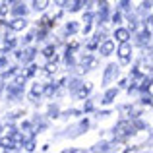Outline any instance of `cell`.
<instances>
[{
    "label": "cell",
    "instance_id": "obj_22",
    "mask_svg": "<svg viewBox=\"0 0 153 153\" xmlns=\"http://www.w3.org/2000/svg\"><path fill=\"white\" fill-rule=\"evenodd\" d=\"M45 70L49 72V74H52V72L56 70V66H54V64H47V66H45Z\"/></svg>",
    "mask_w": 153,
    "mask_h": 153
},
{
    "label": "cell",
    "instance_id": "obj_27",
    "mask_svg": "<svg viewBox=\"0 0 153 153\" xmlns=\"http://www.w3.org/2000/svg\"><path fill=\"white\" fill-rule=\"evenodd\" d=\"M35 70H37V68H35V66H31L29 70H27V76H33V74H35Z\"/></svg>",
    "mask_w": 153,
    "mask_h": 153
},
{
    "label": "cell",
    "instance_id": "obj_14",
    "mask_svg": "<svg viewBox=\"0 0 153 153\" xmlns=\"http://www.w3.org/2000/svg\"><path fill=\"white\" fill-rule=\"evenodd\" d=\"M43 54H45L47 58H52V56H54V47H47V49L43 51Z\"/></svg>",
    "mask_w": 153,
    "mask_h": 153
},
{
    "label": "cell",
    "instance_id": "obj_17",
    "mask_svg": "<svg viewBox=\"0 0 153 153\" xmlns=\"http://www.w3.org/2000/svg\"><path fill=\"white\" fill-rule=\"evenodd\" d=\"M149 85H151V79H149V78H146V79L142 82V89H143V91H146V89L149 91Z\"/></svg>",
    "mask_w": 153,
    "mask_h": 153
},
{
    "label": "cell",
    "instance_id": "obj_26",
    "mask_svg": "<svg viewBox=\"0 0 153 153\" xmlns=\"http://www.w3.org/2000/svg\"><path fill=\"white\" fill-rule=\"evenodd\" d=\"M14 45H16L14 39H6V47H14Z\"/></svg>",
    "mask_w": 153,
    "mask_h": 153
},
{
    "label": "cell",
    "instance_id": "obj_23",
    "mask_svg": "<svg viewBox=\"0 0 153 153\" xmlns=\"http://www.w3.org/2000/svg\"><path fill=\"white\" fill-rule=\"evenodd\" d=\"M79 87V79H74V82L70 83V89H78Z\"/></svg>",
    "mask_w": 153,
    "mask_h": 153
},
{
    "label": "cell",
    "instance_id": "obj_16",
    "mask_svg": "<svg viewBox=\"0 0 153 153\" xmlns=\"http://www.w3.org/2000/svg\"><path fill=\"white\" fill-rule=\"evenodd\" d=\"M79 8H82V0H74V2H72V6H70V10H79Z\"/></svg>",
    "mask_w": 153,
    "mask_h": 153
},
{
    "label": "cell",
    "instance_id": "obj_21",
    "mask_svg": "<svg viewBox=\"0 0 153 153\" xmlns=\"http://www.w3.org/2000/svg\"><path fill=\"white\" fill-rule=\"evenodd\" d=\"M33 56H35V49H29V51L25 52V60H31Z\"/></svg>",
    "mask_w": 153,
    "mask_h": 153
},
{
    "label": "cell",
    "instance_id": "obj_5",
    "mask_svg": "<svg viewBox=\"0 0 153 153\" xmlns=\"http://www.w3.org/2000/svg\"><path fill=\"white\" fill-rule=\"evenodd\" d=\"M116 39H118L120 43H124V41H128V37H130V31L128 29H116Z\"/></svg>",
    "mask_w": 153,
    "mask_h": 153
},
{
    "label": "cell",
    "instance_id": "obj_25",
    "mask_svg": "<svg viewBox=\"0 0 153 153\" xmlns=\"http://www.w3.org/2000/svg\"><path fill=\"white\" fill-rule=\"evenodd\" d=\"M33 147H35L33 142H27V143H25V149H27V151H33Z\"/></svg>",
    "mask_w": 153,
    "mask_h": 153
},
{
    "label": "cell",
    "instance_id": "obj_1",
    "mask_svg": "<svg viewBox=\"0 0 153 153\" xmlns=\"http://www.w3.org/2000/svg\"><path fill=\"white\" fill-rule=\"evenodd\" d=\"M130 134H134V126H130L128 122H120L118 126H116V136H130Z\"/></svg>",
    "mask_w": 153,
    "mask_h": 153
},
{
    "label": "cell",
    "instance_id": "obj_7",
    "mask_svg": "<svg viewBox=\"0 0 153 153\" xmlns=\"http://www.w3.org/2000/svg\"><path fill=\"white\" fill-rule=\"evenodd\" d=\"M83 66H85V70H89V68H95V66H97V60L91 58V56H85V58H83Z\"/></svg>",
    "mask_w": 153,
    "mask_h": 153
},
{
    "label": "cell",
    "instance_id": "obj_3",
    "mask_svg": "<svg viewBox=\"0 0 153 153\" xmlns=\"http://www.w3.org/2000/svg\"><path fill=\"white\" fill-rule=\"evenodd\" d=\"M112 51H114V43H112V41H105L103 45H101V54H103V56L111 54Z\"/></svg>",
    "mask_w": 153,
    "mask_h": 153
},
{
    "label": "cell",
    "instance_id": "obj_19",
    "mask_svg": "<svg viewBox=\"0 0 153 153\" xmlns=\"http://www.w3.org/2000/svg\"><path fill=\"white\" fill-rule=\"evenodd\" d=\"M25 83V76H18L16 78V85H23Z\"/></svg>",
    "mask_w": 153,
    "mask_h": 153
},
{
    "label": "cell",
    "instance_id": "obj_15",
    "mask_svg": "<svg viewBox=\"0 0 153 153\" xmlns=\"http://www.w3.org/2000/svg\"><path fill=\"white\" fill-rule=\"evenodd\" d=\"M25 10H27V8L23 6V4H18V6L14 8V14H25Z\"/></svg>",
    "mask_w": 153,
    "mask_h": 153
},
{
    "label": "cell",
    "instance_id": "obj_12",
    "mask_svg": "<svg viewBox=\"0 0 153 153\" xmlns=\"http://www.w3.org/2000/svg\"><path fill=\"white\" fill-rule=\"evenodd\" d=\"M89 91H91V85L87 83V87H82V89L78 91V97H85V95H89Z\"/></svg>",
    "mask_w": 153,
    "mask_h": 153
},
{
    "label": "cell",
    "instance_id": "obj_24",
    "mask_svg": "<svg viewBox=\"0 0 153 153\" xmlns=\"http://www.w3.org/2000/svg\"><path fill=\"white\" fill-rule=\"evenodd\" d=\"M19 114H23V111H14V112H10V118H16V116H19Z\"/></svg>",
    "mask_w": 153,
    "mask_h": 153
},
{
    "label": "cell",
    "instance_id": "obj_8",
    "mask_svg": "<svg viewBox=\"0 0 153 153\" xmlns=\"http://www.w3.org/2000/svg\"><path fill=\"white\" fill-rule=\"evenodd\" d=\"M47 4H49V0H33V8L35 10H45Z\"/></svg>",
    "mask_w": 153,
    "mask_h": 153
},
{
    "label": "cell",
    "instance_id": "obj_18",
    "mask_svg": "<svg viewBox=\"0 0 153 153\" xmlns=\"http://www.w3.org/2000/svg\"><path fill=\"white\" fill-rule=\"evenodd\" d=\"M49 116H51V118H56V116H58V108H56V107H51L49 108Z\"/></svg>",
    "mask_w": 153,
    "mask_h": 153
},
{
    "label": "cell",
    "instance_id": "obj_34",
    "mask_svg": "<svg viewBox=\"0 0 153 153\" xmlns=\"http://www.w3.org/2000/svg\"><path fill=\"white\" fill-rule=\"evenodd\" d=\"M0 128H2V124H0Z\"/></svg>",
    "mask_w": 153,
    "mask_h": 153
},
{
    "label": "cell",
    "instance_id": "obj_10",
    "mask_svg": "<svg viewBox=\"0 0 153 153\" xmlns=\"http://www.w3.org/2000/svg\"><path fill=\"white\" fill-rule=\"evenodd\" d=\"M43 93V85H33V89H31V97H37V95H41Z\"/></svg>",
    "mask_w": 153,
    "mask_h": 153
},
{
    "label": "cell",
    "instance_id": "obj_30",
    "mask_svg": "<svg viewBox=\"0 0 153 153\" xmlns=\"http://www.w3.org/2000/svg\"><path fill=\"white\" fill-rule=\"evenodd\" d=\"M4 64H6V58H4V56H0V66H4Z\"/></svg>",
    "mask_w": 153,
    "mask_h": 153
},
{
    "label": "cell",
    "instance_id": "obj_13",
    "mask_svg": "<svg viewBox=\"0 0 153 153\" xmlns=\"http://www.w3.org/2000/svg\"><path fill=\"white\" fill-rule=\"evenodd\" d=\"M54 91H56V85H47L45 89H43V93H45V95H49V97H51V95H54Z\"/></svg>",
    "mask_w": 153,
    "mask_h": 153
},
{
    "label": "cell",
    "instance_id": "obj_33",
    "mask_svg": "<svg viewBox=\"0 0 153 153\" xmlns=\"http://www.w3.org/2000/svg\"><path fill=\"white\" fill-rule=\"evenodd\" d=\"M6 2H14V0H6Z\"/></svg>",
    "mask_w": 153,
    "mask_h": 153
},
{
    "label": "cell",
    "instance_id": "obj_20",
    "mask_svg": "<svg viewBox=\"0 0 153 153\" xmlns=\"http://www.w3.org/2000/svg\"><path fill=\"white\" fill-rule=\"evenodd\" d=\"M76 29H78V27H76V23H68V27H66L68 33H76Z\"/></svg>",
    "mask_w": 153,
    "mask_h": 153
},
{
    "label": "cell",
    "instance_id": "obj_6",
    "mask_svg": "<svg viewBox=\"0 0 153 153\" xmlns=\"http://www.w3.org/2000/svg\"><path fill=\"white\" fill-rule=\"evenodd\" d=\"M112 74H114V66H112V64H111V66H108L107 70H105V78H103V83H105V85H107V83L111 82Z\"/></svg>",
    "mask_w": 153,
    "mask_h": 153
},
{
    "label": "cell",
    "instance_id": "obj_11",
    "mask_svg": "<svg viewBox=\"0 0 153 153\" xmlns=\"http://www.w3.org/2000/svg\"><path fill=\"white\" fill-rule=\"evenodd\" d=\"M114 97H116V89H111L107 95H105V101H103V103H111Z\"/></svg>",
    "mask_w": 153,
    "mask_h": 153
},
{
    "label": "cell",
    "instance_id": "obj_29",
    "mask_svg": "<svg viewBox=\"0 0 153 153\" xmlns=\"http://www.w3.org/2000/svg\"><path fill=\"white\" fill-rule=\"evenodd\" d=\"M134 124H136V128H143V122H142V120H136Z\"/></svg>",
    "mask_w": 153,
    "mask_h": 153
},
{
    "label": "cell",
    "instance_id": "obj_9",
    "mask_svg": "<svg viewBox=\"0 0 153 153\" xmlns=\"http://www.w3.org/2000/svg\"><path fill=\"white\" fill-rule=\"evenodd\" d=\"M0 146H2L4 147V149H14V140H8V138H4L2 140V142H0Z\"/></svg>",
    "mask_w": 153,
    "mask_h": 153
},
{
    "label": "cell",
    "instance_id": "obj_28",
    "mask_svg": "<svg viewBox=\"0 0 153 153\" xmlns=\"http://www.w3.org/2000/svg\"><path fill=\"white\" fill-rule=\"evenodd\" d=\"M8 12V6H0V16H4Z\"/></svg>",
    "mask_w": 153,
    "mask_h": 153
},
{
    "label": "cell",
    "instance_id": "obj_31",
    "mask_svg": "<svg viewBox=\"0 0 153 153\" xmlns=\"http://www.w3.org/2000/svg\"><path fill=\"white\" fill-rule=\"evenodd\" d=\"M54 2H56V4H64V2H66V0H54Z\"/></svg>",
    "mask_w": 153,
    "mask_h": 153
},
{
    "label": "cell",
    "instance_id": "obj_4",
    "mask_svg": "<svg viewBox=\"0 0 153 153\" xmlns=\"http://www.w3.org/2000/svg\"><path fill=\"white\" fill-rule=\"evenodd\" d=\"M25 25H27V22H25V19H22V18L14 19V22L10 23V27H12V29H14V31H22V29H23V27H25Z\"/></svg>",
    "mask_w": 153,
    "mask_h": 153
},
{
    "label": "cell",
    "instance_id": "obj_2",
    "mask_svg": "<svg viewBox=\"0 0 153 153\" xmlns=\"http://www.w3.org/2000/svg\"><path fill=\"white\" fill-rule=\"evenodd\" d=\"M118 54H120V60H122L124 64L128 62V58H130V45H128L126 41L120 45V49H118Z\"/></svg>",
    "mask_w": 153,
    "mask_h": 153
},
{
    "label": "cell",
    "instance_id": "obj_32",
    "mask_svg": "<svg viewBox=\"0 0 153 153\" xmlns=\"http://www.w3.org/2000/svg\"><path fill=\"white\" fill-rule=\"evenodd\" d=\"M0 91H2V83H0Z\"/></svg>",
    "mask_w": 153,
    "mask_h": 153
}]
</instances>
